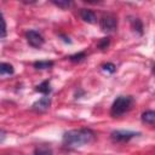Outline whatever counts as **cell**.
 Masks as SVG:
<instances>
[{"mask_svg":"<svg viewBox=\"0 0 155 155\" xmlns=\"http://www.w3.org/2000/svg\"><path fill=\"white\" fill-rule=\"evenodd\" d=\"M96 139V133L90 128L70 130L63 134V145L69 149L80 148L91 144Z\"/></svg>","mask_w":155,"mask_h":155,"instance_id":"1","label":"cell"},{"mask_svg":"<svg viewBox=\"0 0 155 155\" xmlns=\"http://www.w3.org/2000/svg\"><path fill=\"white\" fill-rule=\"evenodd\" d=\"M133 104V98L131 96H119L111 104L110 114L111 116H120L128 111Z\"/></svg>","mask_w":155,"mask_h":155,"instance_id":"2","label":"cell"},{"mask_svg":"<svg viewBox=\"0 0 155 155\" xmlns=\"http://www.w3.org/2000/svg\"><path fill=\"white\" fill-rule=\"evenodd\" d=\"M139 133L138 132H133V131H125V130H116V131H113L110 137L114 142H117V143H125V142H128L130 139H132L133 137L138 136Z\"/></svg>","mask_w":155,"mask_h":155,"instance_id":"3","label":"cell"},{"mask_svg":"<svg viewBox=\"0 0 155 155\" xmlns=\"http://www.w3.org/2000/svg\"><path fill=\"white\" fill-rule=\"evenodd\" d=\"M99 27L103 31H114L117 28V19L111 15L103 16L99 21Z\"/></svg>","mask_w":155,"mask_h":155,"instance_id":"4","label":"cell"},{"mask_svg":"<svg viewBox=\"0 0 155 155\" xmlns=\"http://www.w3.org/2000/svg\"><path fill=\"white\" fill-rule=\"evenodd\" d=\"M25 39H27L28 44L30 46L35 47V48L41 47L44 45V41H45L44 40V36L39 31H36V30H28L25 33Z\"/></svg>","mask_w":155,"mask_h":155,"instance_id":"5","label":"cell"},{"mask_svg":"<svg viewBox=\"0 0 155 155\" xmlns=\"http://www.w3.org/2000/svg\"><path fill=\"white\" fill-rule=\"evenodd\" d=\"M50 105H51V98L45 96V97L40 98L39 101H36L33 104V109L36 110V111H45L50 108Z\"/></svg>","mask_w":155,"mask_h":155,"instance_id":"6","label":"cell"},{"mask_svg":"<svg viewBox=\"0 0 155 155\" xmlns=\"http://www.w3.org/2000/svg\"><path fill=\"white\" fill-rule=\"evenodd\" d=\"M80 17L84 22L86 23H90V24H93L97 22V16L93 11L88 10V8H81L80 10Z\"/></svg>","mask_w":155,"mask_h":155,"instance_id":"7","label":"cell"},{"mask_svg":"<svg viewBox=\"0 0 155 155\" xmlns=\"http://www.w3.org/2000/svg\"><path fill=\"white\" fill-rule=\"evenodd\" d=\"M140 119H142V121L145 125L155 127V110H147V111H144L142 114Z\"/></svg>","mask_w":155,"mask_h":155,"instance_id":"8","label":"cell"},{"mask_svg":"<svg viewBox=\"0 0 155 155\" xmlns=\"http://www.w3.org/2000/svg\"><path fill=\"white\" fill-rule=\"evenodd\" d=\"M36 91H38V92H40V93H44L45 96H46V94H48V93L51 92L50 81H47V80L42 81L40 85H38V86H36Z\"/></svg>","mask_w":155,"mask_h":155,"instance_id":"9","label":"cell"},{"mask_svg":"<svg viewBox=\"0 0 155 155\" xmlns=\"http://www.w3.org/2000/svg\"><path fill=\"white\" fill-rule=\"evenodd\" d=\"M34 155H52V150L47 145H39L38 148H35Z\"/></svg>","mask_w":155,"mask_h":155,"instance_id":"10","label":"cell"},{"mask_svg":"<svg viewBox=\"0 0 155 155\" xmlns=\"http://www.w3.org/2000/svg\"><path fill=\"white\" fill-rule=\"evenodd\" d=\"M131 25H132L133 30L138 31L139 34H143V24H142V22H140L139 18H133V19H131Z\"/></svg>","mask_w":155,"mask_h":155,"instance_id":"11","label":"cell"},{"mask_svg":"<svg viewBox=\"0 0 155 155\" xmlns=\"http://www.w3.org/2000/svg\"><path fill=\"white\" fill-rule=\"evenodd\" d=\"M53 65V62L51 61H39L34 63V68L36 69H48Z\"/></svg>","mask_w":155,"mask_h":155,"instance_id":"12","label":"cell"},{"mask_svg":"<svg viewBox=\"0 0 155 155\" xmlns=\"http://www.w3.org/2000/svg\"><path fill=\"white\" fill-rule=\"evenodd\" d=\"M0 73H1V75H6V74L11 75V74H13V67L11 64H8V63H1Z\"/></svg>","mask_w":155,"mask_h":155,"instance_id":"13","label":"cell"},{"mask_svg":"<svg viewBox=\"0 0 155 155\" xmlns=\"http://www.w3.org/2000/svg\"><path fill=\"white\" fill-rule=\"evenodd\" d=\"M85 52H79V53H76V54H73V56H70L69 57V59L71 61V62H81L84 58H85Z\"/></svg>","mask_w":155,"mask_h":155,"instance_id":"14","label":"cell"},{"mask_svg":"<svg viewBox=\"0 0 155 155\" xmlns=\"http://www.w3.org/2000/svg\"><path fill=\"white\" fill-rule=\"evenodd\" d=\"M53 4L58 7H61V8H68L71 5L70 1H53Z\"/></svg>","mask_w":155,"mask_h":155,"instance_id":"15","label":"cell"},{"mask_svg":"<svg viewBox=\"0 0 155 155\" xmlns=\"http://www.w3.org/2000/svg\"><path fill=\"white\" fill-rule=\"evenodd\" d=\"M103 69H104L105 71H109V73H114V71L116 70V68H115V65H114L113 63H107V64H104V65H103Z\"/></svg>","mask_w":155,"mask_h":155,"instance_id":"16","label":"cell"},{"mask_svg":"<svg viewBox=\"0 0 155 155\" xmlns=\"http://www.w3.org/2000/svg\"><path fill=\"white\" fill-rule=\"evenodd\" d=\"M108 45H109V38H104V39H102V41L99 42V48H102V50H104V48H107L108 47Z\"/></svg>","mask_w":155,"mask_h":155,"instance_id":"17","label":"cell"},{"mask_svg":"<svg viewBox=\"0 0 155 155\" xmlns=\"http://www.w3.org/2000/svg\"><path fill=\"white\" fill-rule=\"evenodd\" d=\"M2 25H4V29H2V38H5V35H6V22H5V19H2Z\"/></svg>","mask_w":155,"mask_h":155,"instance_id":"18","label":"cell"},{"mask_svg":"<svg viewBox=\"0 0 155 155\" xmlns=\"http://www.w3.org/2000/svg\"><path fill=\"white\" fill-rule=\"evenodd\" d=\"M151 71H153V74H155V64L153 65V68H151Z\"/></svg>","mask_w":155,"mask_h":155,"instance_id":"19","label":"cell"}]
</instances>
